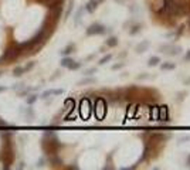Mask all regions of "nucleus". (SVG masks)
<instances>
[{
    "label": "nucleus",
    "mask_w": 190,
    "mask_h": 170,
    "mask_svg": "<svg viewBox=\"0 0 190 170\" xmlns=\"http://www.w3.org/2000/svg\"><path fill=\"white\" fill-rule=\"evenodd\" d=\"M0 162L3 163L4 169H9L14 162V150H13L12 142L7 138H4L3 146H2V150H0Z\"/></svg>",
    "instance_id": "f257e3e1"
},
{
    "label": "nucleus",
    "mask_w": 190,
    "mask_h": 170,
    "mask_svg": "<svg viewBox=\"0 0 190 170\" xmlns=\"http://www.w3.org/2000/svg\"><path fill=\"white\" fill-rule=\"evenodd\" d=\"M61 148V143L57 139V136L52 133H46L43 139V149L47 155H57L58 149Z\"/></svg>",
    "instance_id": "f03ea898"
},
{
    "label": "nucleus",
    "mask_w": 190,
    "mask_h": 170,
    "mask_svg": "<svg viewBox=\"0 0 190 170\" xmlns=\"http://www.w3.org/2000/svg\"><path fill=\"white\" fill-rule=\"evenodd\" d=\"M22 54V50H20V47H18V44H14V46L9 47V48L4 51L3 57H2V61H13V60H16L18 56Z\"/></svg>",
    "instance_id": "7ed1b4c3"
},
{
    "label": "nucleus",
    "mask_w": 190,
    "mask_h": 170,
    "mask_svg": "<svg viewBox=\"0 0 190 170\" xmlns=\"http://www.w3.org/2000/svg\"><path fill=\"white\" fill-rule=\"evenodd\" d=\"M159 51L163 54H168V56H179L182 53V47L175 46V44H165V46L159 47Z\"/></svg>",
    "instance_id": "20e7f679"
},
{
    "label": "nucleus",
    "mask_w": 190,
    "mask_h": 170,
    "mask_svg": "<svg viewBox=\"0 0 190 170\" xmlns=\"http://www.w3.org/2000/svg\"><path fill=\"white\" fill-rule=\"evenodd\" d=\"M107 31V27L99 23H94L87 28V36H98V34H104Z\"/></svg>",
    "instance_id": "39448f33"
},
{
    "label": "nucleus",
    "mask_w": 190,
    "mask_h": 170,
    "mask_svg": "<svg viewBox=\"0 0 190 170\" xmlns=\"http://www.w3.org/2000/svg\"><path fill=\"white\" fill-rule=\"evenodd\" d=\"M158 119L162 121V122H169V121H170V118H169V112H168V106H160V108H159Z\"/></svg>",
    "instance_id": "423d86ee"
},
{
    "label": "nucleus",
    "mask_w": 190,
    "mask_h": 170,
    "mask_svg": "<svg viewBox=\"0 0 190 170\" xmlns=\"http://www.w3.org/2000/svg\"><path fill=\"white\" fill-rule=\"evenodd\" d=\"M148 48H149V41H141V43L136 46V48H135V51L138 54H142V53H145V51H148Z\"/></svg>",
    "instance_id": "0eeeda50"
},
{
    "label": "nucleus",
    "mask_w": 190,
    "mask_h": 170,
    "mask_svg": "<svg viewBox=\"0 0 190 170\" xmlns=\"http://www.w3.org/2000/svg\"><path fill=\"white\" fill-rule=\"evenodd\" d=\"M98 2H95V0H89L88 3L85 4V10L88 13H94L95 12V9H97V7H98Z\"/></svg>",
    "instance_id": "6e6552de"
},
{
    "label": "nucleus",
    "mask_w": 190,
    "mask_h": 170,
    "mask_svg": "<svg viewBox=\"0 0 190 170\" xmlns=\"http://www.w3.org/2000/svg\"><path fill=\"white\" fill-rule=\"evenodd\" d=\"M64 92V90H47L43 92V98H48L51 95H61Z\"/></svg>",
    "instance_id": "1a4fd4ad"
},
{
    "label": "nucleus",
    "mask_w": 190,
    "mask_h": 170,
    "mask_svg": "<svg viewBox=\"0 0 190 170\" xmlns=\"http://www.w3.org/2000/svg\"><path fill=\"white\" fill-rule=\"evenodd\" d=\"M160 68H162L163 71H170V70H175V68H176V64H175V62L168 61V62H163V64L160 65Z\"/></svg>",
    "instance_id": "9d476101"
},
{
    "label": "nucleus",
    "mask_w": 190,
    "mask_h": 170,
    "mask_svg": "<svg viewBox=\"0 0 190 170\" xmlns=\"http://www.w3.org/2000/svg\"><path fill=\"white\" fill-rule=\"evenodd\" d=\"M159 62H160V57L152 56V57L149 58V61H148V65H149V67H156Z\"/></svg>",
    "instance_id": "9b49d317"
},
{
    "label": "nucleus",
    "mask_w": 190,
    "mask_h": 170,
    "mask_svg": "<svg viewBox=\"0 0 190 170\" xmlns=\"http://www.w3.org/2000/svg\"><path fill=\"white\" fill-rule=\"evenodd\" d=\"M50 163L54 166H60V164H62V160L57 155H50Z\"/></svg>",
    "instance_id": "f8f14e48"
},
{
    "label": "nucleus",
    "mask_w": 190,
    "mask_h": 170,
    "mask_svg": "<svg viewBox=\"0 0 190 170\" xmlns=\"http://www.w3.org/2000/svg\"><path fill=\"white\" fill-rule=\"evenodd\" d=\"M118 43H119V40H118L117 37H109V38H107V41H105L107 47H117Z\"/></svg>",
    "instance_id": "ddd939ff"
},
{
    "label": "nucleus",
    "mask_w": 190,
    "mask_h": 170,
    "mask_svg": "<svg viewBox=\"0 0 190 170\" xmlns=\"http://www.w3.org/2000/svg\"><path fill=\"white\" fill-rule=\"evenodd\" d=\"M74 50H75V46H74V44H68V46L61 51V54H62V56H68V54L72 53Z\"/></svg>",
    "instance_id": "4468645a"
},
{
    "label": "nucleus",
    "mask_w": 190,
    "mask_h": 170,
    "mask_svg": "<svg viewBox=\"0 0 190 170\" xmlns=\"http://www.w3.org/2000/svg\"><path fill=\"white\" fill-rule=\"evenodd\" d=\"M141 30H142V26L141 24H135V26H132V28L129 30V34H131V36H135V34H138Z\"/></svg>",
    "instance_id": "2eb2a0df"
},
{
    "label": "nucleus",
    "mask_w": 190,
    "mask_h": 170,
    "mask_svg": "<svg viewBox=\"0 0 190 170\" xmlns=\"http://www.w3.org/2000/svg\"><path fill=\"white\" fill-rule=\"evenodd\" d=\"M74 62V60L72 58H68V57H65V58H62L61 60V67H65V68H68L71 64Z\"/></svg>",
    "instance_id": "dca6fc26"
},
{
    "label": "nucleus",
    "mask_w": 190,
    "mask_h": 170,
    "mask_svg": "<svg viewBox=\"0 0 190 170\" xmlns=\"http://www.w3.org/2000/svg\"><path fill=\"white\" fill-rule=\"evenodd\" d=\"M111 60H112V54H107L105 57H102V58L99 60L98 64H99V65H104V64H107V62H109Z\"/></svg>",
    "instance_id": "f3484780"
},
{
    "label": "nucleus",
    "mask_w": 190,
    "mask_h": 170,
    "mask_svg": "<svg viewBox=\"0 0 190 170\" xmlns=\"http://www.w3.org/2000/svg\"><path fill=\"white\" fill-rule=\"evenodd\" d=\"M26 72V70L23 67H16L14 68V71H13V74L16 75V77H20V75H23Z\"/></svg>",
    "instance_id": "a211bd4d"
},
{
    "label": "nucleus",
    "mask_w": 190,
    "mask_h": 170,
    "mask_svg": "<svg viewBox=\"0 0 190 170\" xmlns=\"http://www.w3.org/2000/svg\"><path fill=\"white\" fill-rule=\"evenodd\" d=\"M81 65H82L81 62H75V61H74L72 64L68 67V70H78V68H81Z\"/></svg>",
    "instance_id": "6ab92c4d"
},
{
    "label": "nucleus",
    "mask_w": 190,
    "mask_h": 170,
    "mask_svg": "<svg viewBox=\"0 0 190 170\" xmlns=\"http://www.w3.org/2000/svg\"><path fill=\"white\" fill-rule=\"evenodd\" d=\"M36 101H37V95H30L27 98V104H28V105H33Z\"/></svg>",
    "instance_id": "aec40b11"
},
{
    "label": "nucleus",
    "mask_w": 190,
    "mask_h": 170,
    "mask_svg": "<svg viewBox=\"0 0 190 170\" xmlns=\"http://www.w3.org/2000/svg\"><path fill=\"white\" fill-rule=\"evenodd\" d=\"M92 82H95L94 78H85V80L80 81V85H84V84H92Z\"/></svg>",
    "instance_id": "412c9836"
},
{
    "label": "nucleus",
    "mask_w": 190,
    "mask_h": 170,
    "mask_svg": "<svg viewBox=\"0 0 190 170\" xmlns=\"http://www.w3.org/2000/svg\"><path fill=\"white\" fill-rule=\"evenodd\" d=\"M82 12H84V9H80L77 12V16H75V24H78V22H80V19H81V14H82Z\"/></svg>",
    "instance_id": "4be33fe9"
},
{
    "label": "nucleus",
    "mask_w": 190,
    "mask_h": 170,
    "mask_svg": "<svg viewBox=\"0 0 190 170\" xmlns=\"http://www.w3.org/2000/svg\"><path fill=\"white\" fill-rule=\"evenodd\" d=\"M94 72H97V68H88L84 74H85V75H91V74H94Z\"/></svg>",
    "instance_id": "5701e85b"
},
{
    "label": "nucleus",
    "mask_w": 190,
    "mask_h": 170,
    "mask_svg": "<svg viewBox=\"0 0 190 170\" xmlns=\"http://www.w3.org/2000/svg\"><path fill=\"white\" fill-rule=\"evenodd\" d=\"M123 65H125L123 62H119V64H113V65H112V70H118V68H122Z\"/></svg>",
    "instance_id": "b1692460"
},
{
    "label": "nucleus",
    "mask_w": 190,
    "mask_h": 170,
    "mask_svg": "<svg viewBox=\"0 0 190 170\" xmlns=\"http://www.w3.org/2000/svg\"><path fill=\"white\" fill-rule=\"evenodd\" d=\"M77 119V116H74V115H68V116H65L64 121H75Z\"/></svg>",
    "instance_id": "393cba45"
},
{
    "label": "nucleus",
    "mask_w": 190,
    "mask_h": 170,
    "mask_svg": "<svg viewBox=\"0 0 190 170\" xmlns=\"http://www.w3.org/2000/svg\"><path fill=\"white\" fill-rule=\"evenodd\" d=\"M183 60H184V61H190V50H189V51H187L186 54H184Z\"/></svg>",
    "instance_id": "a878e982"
},
{
    "label": "nucleus",
    "mask_w": 190,
    "mask_h": 170,
    "mask_svg": "<svg viewBox=\"0 0 190 170\" xmlns=\"http://www.w3.org/2000/svg\"><path fill=\"white\" fill-rule=\"evenodd\" d=\"M33 67H34V62H30V64H28L27 67L24 68V70H26V71H28V70H31V68H33Z\"/></svg>",
    "instance_id": "bb28decb"
},
{
    "label": "nucleus",
    "mask_w": 190,
    "mask_h": 170,
    "mask_svg": "<svg viewBox=\"0 0 190 170\" xmlns=\"http://www.w3.org/2000/svg\"><path fill=\"white\" fill-rule=\"evenodd\" d=\"M184 95H186V94H184V92H180V94H179V98H178V99H179V101H182Z\"/></svg>",
    "instance_id": "cd10ccee"
},
{
    "label": "nucleus",
    "mask_w": 190,
    "mask_h": 170,
    "mask_svg": "<svg viewBox=\"0 0 190 170\" xmlns=\"http://www.w3.org/2000/svg\"><path fill=\"white\" fill-rule=\"evenodd\" d=\"M186 163H187V166H190V155L187 156V159H186Z\"/></svg>",
    "instance_id": "c85d7f7f"
},
{
    "label": "nucleus",
    "mask_w": 190,
    "mask_h": 170,
    "mask_svg": "<svg viewBox=\"0 0 190 170\" xmlns=\"http://www.w3.org/2000/svg\"><path fill=\"white\" fill-rule=\"evenodd\" d=\"M184 84H186V85H190V78H187V80L184 81Z\"/></svg>",
    "instance_id": "c756f323"
},
{
    "label": "nucleus",
    "mask_w": 190,
    "mask_h": 170,
    "mask_svg": "<svg viewBox=\"0 0 190 170\" xmlns=\"http://www.w3.org/2000/svg\"><path fill=\"white\" fill-rule=\"evenodd\" d=\"M7 88L6 87H0V92H3V91H6Z\"/></svg>",
    "instance_id": "7c9ffc66"
},
{
    "label": "nucleus",
    "mask_w": 190,
    "mask_h": 170,
    "mask_svg": "<svg viewBox=\"0 0 190 170\" xmlns=\"http://www.w3.org/2000/svg\"><path fill=\"white\" fill-rule=\"evenodd\" d=\"M95 2H98V3H102V2H104V0H95Z\"/></svg>",
    "instance_id": "2f4dec72"
}]
</instances>
